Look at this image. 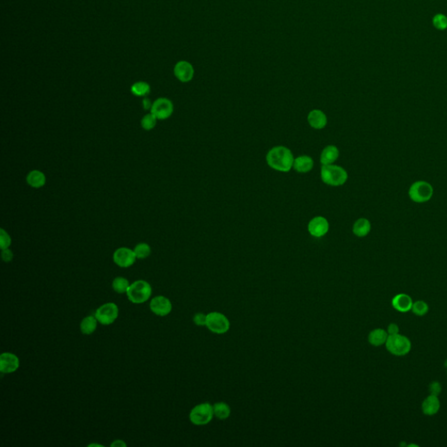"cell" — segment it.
Returning a JSON list of instances; mask_svg holds the SVG:
<instances>
[{
  "label": "cell",
  "instance_id": "31",
  "mask_svg": "<svg viewBox=\"0 0 447 447\" xmlns=\"http://www.w3.org/2000/svg\"><path fill=\"white\" fill-rule=\"evenodd\" d=\"M433 24L438 29H446L447 26V18L443 14H437L433 19Z\"/></svg>",
  "mask_w": 447,
  "mask_h": 447
},
{
  "label": "cell",
  "instance_id": "33",
  "mask_svg": "<svg viewBox=\"0 0 447 447\" xmlns=\"http://www.w3.org/2000/svg\"><path fill=\"white\" fill-rule=\"evenodd\" d=\"M441 391H442V386L439 384V382L434 381V382L430 383V385H429L430 395L439 397V395L441 393Z\"/></svg>",
  "mask_w": 447,
  "mask_h": 447
},
{
  "label": "cell",
  "instance_id": "3",
  "mask_svg": "<svg viewBox=\"0 0 447 447\" xmlns=\"http://www.w3.org/2000/svg\"><path fill=\"white\" fill-rule=\"evenodd\" d=\"M152 288L146 280H139L130 284L126 292L128 299L134 304H142L146 302L151 296Z\"/></svg>",
  "mask_w": 447,
  "mask_h": 447
},
{
  "label": "cell",
  "instance_id": "11",
  "mask_svg": "<svg viewBox=\"0 0 447 447\" xmlns=\"http://www.w3.org/2000/svg\"><path fill=\"white\" fill-rule=\"evenodd\" d=\"M114 262L120 268H127L133 266L136 256L135 252L127 247H121L114 253Z\"/></svg>",
  "mask_w": 447,
  "mask_h": 447
},
{
  "label": "cell",
  "instance_id": "21",
  "mask_svg": "<svg viewBox=\"0 0 447 447\" xmlns=\"http://www.w3.org/2000/svg\"><path fill=\"white\" fill-rule=\"evenodd\" d=\"M371 230V224L367 218L361 217L357 219L353 225V233L356 237L364 238L366 237Z\"/></svg>",
  "mask_w": 447,
  "mask_h": 447
},
{
  "label": "cell",
  "instance_id": "22",
  "mask_svg": "<svg viewBox=\"0 0 447 447\" xmlns=\"http://www.w3.org/2000/svg\"><path fill=\"white\" fill-rule=\"evenodd\" d=\"M214 417L219 420H226L231 416L232 409L226 402H217L214 405Z\"/></svg>",
  "mask_w": 447,
  "mask_h": 447
},
{
  "label": "cell",
  "instance_id": "36",
  "mask_svg": "<svg viewBox=\"0 0 447 447\" xmlns=\"http://www.w3.org/2000/svg\"><path fill=\"white\" fill-rule=\"evenodd\" d=\"M152 104H153V103H151V100H150L149 98H144L143 100H142V106H143V109H145V110L151 109Z\"/></svg>",
  "mask_w": 447,
  "mask_h": 447
},
{
  "label": "cell",
  "instance_id": "13",
  "mask_svg": "<svg viewBox=\"0 0 447 447\" xmlns=\"http://www.w3.org/2000/svg\"><path fill=\"white\" fill-rule=\"evenodd\" d=\"M19 368V359L17 355L10 352H4L0 355V371L11 374Z\"/></svg>",
  "mask_w": 447,
  "mask_h": 447
},
{
  "label": "cell",
  "instance_id": "34",
  "mask_svg": "<svg viewBox=\"0 0 447 447\" xmlns=\"http://www.w3.org/2000/svg\"><path fill=\"white\" fill-rule=\"evenodd\" d=\"M2 259L4 262H11L13 259V252L8 248L2 250Z\"/></svg>",
  "mask_w": 447,
  "mask_h": 447
},
{
  "label": "cell",
  "instance_id": "7",
  "mask_svg": "<svg viewBox=\"0 0 447 447\" xmlns=\"http://www.w3.org/2000/svg\"><path fill=\"white\" fill-rule=\"evenodd\" d=\"M433 195V187L426 181H418L409 189V198L415 203H426Z\"/></svg>",
  "mask_w": 447,
  "mask_h": 447
},
{
  "label": "cell",
  "instance_id": "16",
  "mask_svg": "<svg viewBox=\"0 0 447 447\" xmlns=\"http://www.w3.org/2000/svg\"><path fill=\"white\" fill-rule=\"evenodd\" d=\"M308 121L313 129L322 130L327 125L328 119L326 115L322 110L313 109L308 116Z\"/></svg>",
  "mask_w": 447,
  "mask_h": 447
},
{
  "label": "cell",
  "instance_id": "9",
  "mask_svg": "<svg viewBox=\"0 0 447 447\" xmlns=\"http://www.w3.org/2000/svg\"><path fill=\"white\" fill-rule=\"evenodd\" d=\"M173 104L167 98H159L154 101L151 107V112L157 120H165L173 113Z\"/></svg>",
  "mask_w": 447,
  "mask_h": 447
},
{
  "label": "cell",
  "instance_id": "30",
  "mask_svg": "<svg viewBox=\"0 0 447 447\" xmlns=\"http://www.w3.org/2000/svg\"><path fill=\"white\" fill-rule=\"evenodd\" d=\"M12 243V239L10 238L9 234L5 231L1 229L0 231V247L1 249H7Z\"/></svg>",
  "mask_w": 447,
  "mask_h": 447
},
{
  "label": "cell",
  "instance_id": "19",
  "mask_svg": "<svg viewBox=\"0 0 447 447\" xmlns=\"http://www.w3.org/2000/svg\"><path fill=\"white\" fill-rule=\"evenodd\" d=\"M313 167V160L310 155H300L294 159L292 168L299 173H308Z\"/></svg>",
  "mask_w": 447,
  "mask_h": 447
},
{
  "label": "cell",
  "instance_id": "10",
  "mask_svg": "<svg viewBox=\"0 0 447 447\" xmlns=\"http://www.w3.org/2000/svg\"><path fill=\"white\" fill-rule=\"evenodd\" d=\"M151 312L157 316H166L172 311V303L167 297L158 295L152 299L150 303Z\"/></svg>",
  "mask_w": 447,
  "mask_h": 447
},
{
  "label": "cell",
  "instance_id": "18",
  "mask_svg": "<svg viewBox=\"0 0 447 447\" xmlns=\"http://www.w3.org/2000/svg\"><path fill=\"white\" fill-rule=\"evenodd\" d=\"M389 334L383 329H375L369 332L368 335L369 343L374 347H380L385 345Z\"/></svg>",
  "mask_w": 447,
  "mask_h": 447
},
{
  "label": "cell",
  "instance_id": "29",
  "mask_svg": "<svg viewBox=\"0 0 447 447\" xmlns=\"http://www.w3.org/2000/svg\"><path fill=\"white\" fill-rule=\"evenodd\" d=\"M157 118L153 114H148L142 119V127L145 130H151L155 128Z\"/></svg>",
  "mask_w": 447,
  "mask_h": 447
},
{
  "label": "cell",
  "instance_id": "24",
  "mask_svg": "<svg viewBox=\"0 0 447 447\" xmlns=\"http://www.w3.org/2000/svg\"><path fill=\"white\" fill-rule=\"evenodd\" d=\"M26 181L30 186L34 188H40L46 184V176L39 171H32L27 175Z\"/></svg>",
  "mask_w": 447,
  "mask_h": 447
},
{
  "label": "cell",
  "instance_id": "26",
  "mask_svg": "<svg viewBox=\"0 0 447 447\" xmlns=\"http://www.w3.org/2000/svg\"><path fill=\"white\" fill-rule=\"evenodd\" d=\"M130 282L124 277H117L112 282V288L115 292L118 293H125L130 288Z\"/></svg>",
  "mask_w": 447,
  "mask_h": 447
},
{
  "label": "cell",
  "instance_id": "8",
  "mask_svg": "<svg viewBox=\"0 0 447 447\" xmlns=\"http://www.w3.org/2000/svg\"><path fill=\"white\" fill-rule=\"evenodd\" d=\"M119 315V308L114 302H108L97 309L95 316L101 325L109 326L116 322Z\"/></svg>",
  "mask_w": 447,
  "mask_h": 447
},
{
  "label": "cell",
  "instance_id": "12",
  "mask_svg": "<svg viewBox=\"0 0 447 447\" xmlns=\"http://www.w3.org/2000/svg\"><path fill=\"white\" fill-rule=\"evenodd\" d=\"M308 230L311 236L314 238H322L325 236L330 230V224L327 218L322 216L313 217L308 226Z\"/></svg>",
  "mask_w": 447,
  "mask_h": 447
},
{
  "label": "cell",
  "instance_id": "27",
  "mask_svg": "<svg viewBox=\"0 0 447 447\" xmlns=\"http://www.w3.org/2000/svg\"><path fill=\"white\" fill-rule=\"evenodd\" d=\"M134 252L136 259H146L151 255V248L146 243H140L135 247Z\"/></svg>",
  "mask_w": 447,
  "mask_h": 447
},
{
  "label": "cell",
  "instance_id": "6",
  "mask_svg": "<svg viewBox=\"0 0 447 447\" xmlns=\"http://www.w3.org/2000/svg\"><path fill=\"white\" fill-rule=\"evenodd\" d=\"M205 327L214 334H226L230 330L231 322L226 314L214 311L207 313Z\"/></svg>",
  "mask_w": 447,
  "mask_h": 447
},
{
  "label": "cell",
  "instance_id": "1",
  "mask_svg": "<svg viewBox=\"0 0 447 447\" xmlns=\"http://www.w3.org/2000/svg\"><path fill=\"white\" fill-rule=\"evenodd\" d=\"M266 159L269 167L280 172H290L294 162L292 151L284 146L273 147L268 151Z\"/></svg>",
  "mask_w": 447,
  "mask_h": 447
},
{
  "label": "cell",
  "instance_id": "14",
  "mask_svg": "<svg viewBox=\"0 0 447 447\" xmlns=\"http://www.w3.org/2000/svg\"><path fill=\"white\" fill-rule=\"evenodd\" d=\"M174 74L175 77L182 82H189L193 79L194 76V69L191 63L187 61H179L175 64L174 67Z\"/></svg>",
  "mask_w": 447,
  "mask_h": 447
},
{
  "label": "cell",
  "instance_id": "2",
  "mask_svg": "<svg viewBox=\"0 0 447 447\" xmlns=\"http://www.w3.org/2000/svg\"><path fill=\"white\" fill-rule=\"evenodd\" d=\"M321 177L323 183L330 186H341L347 182L348 173L343 167L334 164L322 165Z\"/></svg>",
  "mask_w": 447,
  "mask_h": 447
},
{
  "label": "cell",
  "instance_id": "17",
  "mask_svg": "<svg viewBox=\"0 0 447 447\" xmlns=\"http://www.w3.org/2000/svg\"><path fill=\"white\" fill-rule=\"evenodd\" d=\"M423 413L427 416H434L439 412L440 409V401L439 397L433 395H430L423 401L422 406Z\"/></svg>",
  "mask_w": 447,
  "mask_h": 447
},
{
  "label": "cell",
  "instance_id": "28",
  "mask_svg": "<svg viewBox=\"0 0 447 447\" xmlns=\"http://www.w3.org/2000/svg\"><path fill=\"white\" fill-rule=\"evenodd\" d=\"M411 311L417 316H424L429 311V306L426 301H417L413 302Z\"/></svg>",
  "mask_w": 447,
  "mask_h": 447
},
{
  "label": "cell",
  "instance_id": "35",
  "mask_svg": "<svg viewBox=\"0 0 447 447\" xmlns=\"http://www.w3.org/2000/svg\"><path fill=\"white\" fill-rule=\"evenodd\" d=\"M387 333L389 335L396 334L399 333V327L396 323H390L387 328Z\"/></svg>",
  "mask_w": 447,
  "mask_h": 447
},
{
  "label": "cell",
  "instance_id": "25",
  "mask_svg": "<svg viewBox=\"0 0 447 447\" xmlns=\"http://www.w3.org/2000/svg\"><path fill=\"white\" fill-rule=\"evenodd\" d=\"M131 92L136 97H146L151 92V87L147 82L138 81L132 85Z\"/></svg>",
  "mask_w": 447,
  "mask_h": 447
},
{
  "label": "cell",
  "instance_id": "32",
  "mask_svg": "<svg viewBox=\"0 0 447 447\" xmlns=\"http://www.w3.org/2000/svg\"><path fill=\"white\" fill-rule=\"evenodd\" d=\"M206 319H207V314L204 313H196L193 316V322L196 324V326H205Z\"/></svg>",
  "mask_w": 447,
  "mask_h": 447
},
{
  "label": "cell",
  "instance_id": "5",
  "mask_svg": "<svg viewBox=\"0 0 447 447\" xmlns=\"http://www.w3.org/2000/svg\"><path fill=\"white\" fill-rule=\"evenodd\" d=\"M385 347L391 355L404 356L409 354L411 350V343L407 336L398 333L388 336Z\"/></svg>",
  "mask_w": 447,
  "mask_h": 447
},
{
  "label": "cell",
  "instance_id": "15",
  "mask_svg": "<svg viewBox=\"0 0 447 447\" xmlns=\"http://www.w3.org/2000/svg\"><path fill=\"white\" fill-rule=\"evenodd\" d=\"M391 304L394 310L400 313H407L411 310L413 301L407 293H398L396 296L393 297Z\"/></svg>",
  "mask_w": 447,
  "mask_h": 447
},
{
  "label": "cell",
  "instance_id": "4",
  "mask_svg": "<svg viewBox=\"0 0 447 447\" xmlns=\"http://www.w3.org/2000/svg\"><path fill=\"white\" fill-rule=\"evenodd\" d=\"M214 418V406L208 402L196 405L189 414L190 421L197 427L208 425Z\"/></svg>",
  "mask_w": 447,
  "mask_h": 447
},
{
  "label": "cell",
  "instance_id": "20",
  "mask_svg": "<svg viewBox=\"0 0 447 447\" xmlns=\"http://www.w3.org/2000/svg\"><path fill=\"white\" fill-rule=\"evenodd\" d=\"M340 152L338 148L334 145H329L323 149L320 157L322 165L333 164L338 159Z\"/></svg>",
  "mask_w": 447,
  "mask_h": 447
},
{
  "label": "cell",
  "instance_id": "37",
  "mask_svg": "<svg viewBox=\"0 0 447 447\" xmlns=\"http://www.w3.org/2000/svg\"><path fill=\"white\" fill-rule=\"evenodd\" d=\"M110 446L114 447H127V444L123 440L119 439V440H115Z\"/></svg>",
  "mask_w": 447,
  "mask_h": 447
},
{
  "label": "cell",
  "instance_id": "23",
  "mask_svg": "<svg viewBox=\"0 0 447 447\" xmlns=\"http://www.w3.org/2000/svg\"><path fill=\"white\" fill-rule=\"evenodd\" d=\"M97 325H98V321L95 315H89L87 317L84 318L83 320L80 322V331L83 334H92L95 331L97 330Z\"/></svg>",
  "mask_w": 447,
  "mask_h": 447
}]
</instances>
